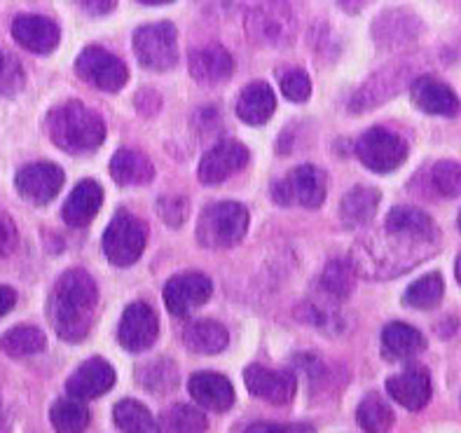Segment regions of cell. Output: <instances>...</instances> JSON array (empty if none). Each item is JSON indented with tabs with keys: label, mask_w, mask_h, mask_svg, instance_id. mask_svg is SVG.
I'll use <instances>...</instances> for the list:
<instances>
[{
	"label": "cell",
	"mask_w": 461,
	"mask_h": 433,
	"mask_svg": "<svg viewBox=\"0 0 461 433\" xmlns=\"http://www.w3.org/2000/svg\"><path fill=\"white\" fill-rule=\"evenodd\" d=\"M249 158V148L241 146L240 140H221L199 162V181L206 185L228 181L230 176L244 169Z\"/></svg>",
	"instance_id": "obj_12"
},
{
	"label": "cell",
	"mask_w": 461,
	"mask_h": 433,
	"mask_svg": "<svg viewBox=\"0 0 461 433\" xmlns=\"http://www.w3.org/2000/svg\"><path fill=\"white\" fill-rule=\"evenodd\" d=\"M139 382L152 393H167L178 384V370L169 358H152L139 368Z\"/></svg>",
	"instance_id": "obj_33"
},
{
	"label": "cell",
	"mask_w": 461,
	"mask_h": 433,
	"mask_svg": "<svg viewBox=\"0 0 461 433\" xmlns=\"http://www.w3.org/2000/svg\"><path fill=\"white\" fill-rule=\"evenodd\" d=\"M272 197L284 206L300 204L304 209H319L326 199V176L314 164H303L275 183Z\"/></svg>",
	"instance_id": "obj_7"
},
{
	"label": "cell",
	"mask_w": 461,
	"mask_h": 433,
	"mask_svg": "<svg viewBox=\"0 0 461 433\" xmlns=\"http://www.w3.org/2000/svg\"><path fill=\"white\" fill-rule=\"evenodd\" d=\"M357 419L366 433H386L393 427V410L380 393H368L358 403Z\"/></svg>",
	"instance_id": "obj_28"
},
{
	"label": "cell",
	"mask_w": 461,
	"mask_h": 433,
	"mask_svg": "<svg viewBox=\"0 0 461 433\" xmlns=\"http://www.w3.org/2000/svg\"><path fill=\"white\" fill-rule=\"evenodd\" d=\"M190 396L202 408L213 412H225L234 403V386L221 373H197L190 377Z\"/></svg>",
	"instance_id": "obj_19"
},
{
	"label": "cell",
	"mask_w": 461,
	"mask_h": 433,
	"mask_svg": "<svg viewBox=\"0 0 461 433\" xmlns=\"http://www.w3.org/2000/svg\"><path fill=\"white\" fill-rule=\"evenodd\" d=\"M111 176L117 185H146L155 178V167L139 150H117L111 159Z\"/></svg>",
	"instance_id": "obj_25"
},
{
	"label": "cell",
	"mask_w": 461,
	"mask_h": 433,
	"mask_svg": "<svg viewBox=\"0 0 461 433\" xmlns=\"http://www.w3.org/2000/svg\"><path fill=\"white\" fill-rule=\"evenodd\" d=\"M148 241L146 222L129 211H117L111 225L104 232V253L117 267H129L140 257Z\"/></svg>",
	"instance_id": "obj_4"
},
{
	"label": "cell",
	"mask_w": 461,
	"mask_h": 433,
	"mask_svg": "<svg viewBox=\"0 0 461 433\" xmlns=\"http://www.w3.org/2000/svg\"><path fill=\"white\" fill-rule=\"evenodd\" d=\"M431 183L436 193L443 197H459L461 194V164L459 162H438L431 169Z\"/></svg>",
	"instance_id": "obj_36"
},
{
	"label": "cell",
	"mask_w": 461,
	"mask_h": 433,
	"mask_svg": "<svg viewBox=\"0 0 461 433\" xmlns=\"http://www.w3.org/2000/svg\"><path fill=\"white\" fill-rule=\"evenodd\" d=\"M459 228H461V213H459Z\"/></svg>",
	"instance_id": "obj_46"
},
{
	"label": "cell",
	"mask_w": 461,
	"mask_h": 433,
	"mask_svg": "<svg viewBox=\"0 0 461 433\" xmlns=\"http://www.w3.org/2000/svg\"><path fill=\"white\" fill-rule=\"evenodd\" d=\"M99 304V288L85 269H68L59 276L50 293L47 316L57 335L70 345H77L92 330Z\"/></svg>",
	"instance_id": "obj_1"
},
{
	"label": "cell",
	"mask_w": 461,
	"mask_h": 433,
	"mask_svg": "<svg viewBox=\"0 0 461 433\" xmlns=\"http://www.w3.org/2000/svg\"><path fill=\"white\" fill-rule=\"evenodd\" d=\"M82 7L87 12H94V14H105V12L115 10V3H111V0L108 3H82Z\"/></svg>",
	"instance_id": "obj_42"
},
{
	"label": "cell",
	"mask_w": 461,
	"mask_h": 433,
	"mask_svg": "<svg viewBox=\"0 0 461 433\" xmlns=\"http://www.w3.org/2000/svg\"><path fill=\"white\" fill-rule=\"evenodd\" d=\"M249 230V211L240 202H218L202 211L197 222V241L204 248H230L244 239Z\"/></svg>",
	"instance_id": "obj_3"
},
{
	"label": "cell",
	"mask_w": 461,
	"mask_h": 433,
	"mask_svg": "<svg viewBox=\"0 0 461 433\" xmlns=\"http://www.w3.org/2000/svg\"><path fill=\"white\" fill-rule=\"evenodd\" d=\"M357 155L375 174H389L408 158V143L389 129L373 127L357 140Z\"/></svg>",
	"instance_id": "obj_6"
},
{
	"label": "cell",
	"mask_w": 461,
	"mask_h": 433,
	"mask_svg": "<svg viewBox=\"0 0 461 433\" xmlns=\"http://www.w3.org/2000/svg\"><path fill=\"white\" fill-rule=\"evenodd\" d=\"M101 204H104V190L99 183L82 181L73 187V193L66 199L61 216L70 228H85L99 213Z\"/></svg>",
	"instance_id": "obj_20"
},
{
	"label": "cell",
	"mask_w": 461,
	"mask_h": 433,
	"mask_svg": "<svg viewBox=\"0 0 461 433\" xmlns=\"http://www.w3.org/2000/svg\"><path fill=\"white\" fill-rule=\"evenodd\" d=\"M115 427L124 433H152L155 431V417L146 405H140L134 398H124L113 410Z\"/></svg>",
	"instance_id": "obj_31"
},
{
	"label": "cell",
	"mask_w": 461,
	"mask_h": 433,
	"mask_svg": "<svg viewBox=\"0 0 461 433\" xmlns=\"http://www.w3.org/2000/svg\"><path fill=\"white\" fill-rule=\"evenodd\" d=\"M228 330L211 319L187 323L185 333H183V342L194 354H218L228 347Z\"/></svg>",
	"instance_id": "obj_27"
},
{
	"label": "cell",
	"mask_w": 461,
	"mask_h": 433,
	"mask_svg": "<svg viewBox=\"0 0 461 433\" xmlns=\"http://www.w3.org/2000/svg\"><path fill=\"white\" fill-rule=\"evenodd\" d=\"M427 349V339L417 328L393 321L382 330V356L389 363L408 361Z\"/></svg>",
	"instance_id": "obj_21"
},
{
	"label": "cell",
	"mask_w": 461,
	"mask_h": 433,
	"mask_svg": "<svg viewBox=\"0 0 461 433\" xmlns=\"http://www.w3.org/2000/svg\"><path fill=\"white\" fill-rule=\"evenodd\" d=\"M14 185L23 199H29L33 204H47L57 197L64 185V171L52 162L26 164L23 169H19Z\"/></svg>",
	"instance_id": "obj_13"
},
{
	"label": "cell",
	"mask_w": 461,
	"mask_h": 433,
	"mask_svg": "<svg viewBox=\"0 0 461 433\" xmlns=\"http://www.w3.org/2000/svg\"><path fill=\"white\" fill-rule=\"evenodd\" d=\"M244 433H316L310 424H269V421H258Z\"/></svg>",
	"instance_id": "obj_40"
},
{
	"label": "cell",
	"mask_w": 461,
	"mask_h": 433,
	"mask_svg": "<svg viewBox=\"0 0 461 433\" xmlns=\"http://www.w3.org/2000/svg\"><path fill=\"white\" fill-rule=\"evenodd\" d=\"M213 293V284L209 276L199 272H183L167 281L164 286V304L174 316H190L194 310H199Z\"/></svg>",
	"instance_id": "obj_10"
},
{
	"label": "cell",
	"mask_w": 461,
	"mask_h": 433,
	"mask_svg": "<svg viewBox=\"0 0 461 433\" xmlns=\"http://www.w3.org/2000/svg\"><path fill=\"white\" fill-rule=\"evenodd\" d=\"M115 384V370L108 361L104 358H89L70 374L66 382V392L70 398L77 401H92V398L104 396L105 392H111V386Z\"/></svg>",
	"instance_id": "obj_15"
},
{
	"label": "cell",
	"mask_w": 461,
	"mask_h": 433,
	"mask_svg": "<svg viewBox=\"0 0 461 433\" xmlns=\"http://www.w3.org/2000/svg\"><path fill=\"white\" fill-rule=\"evenodd\" d=\"M389 396L408 410H421L431 398V377L424 368H408L386 382Z\"/></svg>",
	"instance_id": "obj_17"
},
{
	"label": "cell",
	"mask_w": 461,
	"mask_h": 433,
	"mask_svg": "<svg viewBox=\"0 0 461 433\" xmlns=\"http://www.w3.org/2000/svg\"><path fill=\"white\" fill-rule=\"evenodd\" d=\"M47 347V339L42 330L33 326H17L7 330L3 338H0V349L10 354L14 358L22 356H33V354H41Z\"/></svg>",
	"instance_id": "obj_30"
},
{
	"label": "cell",
	"mask_w": 461,
	"mask_h": 433,
	"mask_svg": "<svg viewBox=\"0 0 461 433\" xmlns=\"http://www.w3.org/2000/svg\"><path fill=\"white\" fill-rule=\"evenodd\" d=\"M47 134L57 148L73 155L92 152L105 140V122L80 101H64L47 113Z\"/></svg>",
	"instance_id": "obj_2"
},
{
	"label": "cell",
	"mask_w": 461,
	"mask_h": 433,
	"mask_svg": "<svg viewBox=\"0 0 461 433\" xmlns=\"http://www.w3.org/2000/svg\"><path fill=\"white\" fill-rule=\"evenodd\" d=\"M17 225H14V221L7 216L5 211H0V257L10 256L17 248Z\"/></svg>",
	"instance_id": "obj_39"
},
{
	"label": "cell",
	"mask_w": 461,
	"mask_h": 433,
	"mask_svg": "<svg viewBox=\"0 0 461 433\" xmlns=\"http://www.w3.org/2000/svg\"><path fill=\"white\" fill-rule=\"evenodd\" d=\"M443 276H440L438 272H431V275L417 279L415 284L405 291L403 300L408 307H415V310H433V307L443 300Z\"/></svg>",
	"instance_id": "obj_32"
},
{
	"label": "cell",
	"mask_w": 461,
	"mask_h": 433,
	"mask_svg": "<svg viewBox=\"0 0 461 433\" xmlns=\"http://www.w3.org/2000/svg\"><path fill=\"white\" fill-rule=\"evenodd\" d=\"M380 190L377 187H366L357 185L354 190L342 197V221L349 225V228H361L366 222H370L377 213V206H380Z\"/></svg>",
	"instance_id": "obj_26"
},
{
	"label": "cell",
	"mask_w": 461,
	"mask_h": 433,
	"mask_svg": "<svg viewBox=\"0 0 461 433\" xmlns=\"http://www.w3.org/2000/svg\"><path fill=\"white\" fill-rule=\"evenodd\" d=\"M0 433H10V421H7L5 410H3V403H0Z\"/></svg>",
	"instance_id": "obj_43"
},
{
	"label": "cell",
	"mask_w": 461,
	"mask_h": 433,
	"mask_svg": "<svg viewBox=\"0 0 461 433\" xmlns=\"http://www.w3.org/2000/svg\"><path fill=\"white\" fill-rule=\"evenodd\" d=\"M281 92L293 104H303V101L310 99L312 94V80L310 76L300 68H293L288 73H284L281 77Z\"/></svg>",
	"instance_id": "obj_37"
},
{
	"label": "cell",
	"mask_w": 461,
	"mask_h": 433,
	"mask_svg": "<svg viewBox=\"0 0 461 433\" xmlns=\"http://www.w3.org/2000/svg\"><path fill=\"white\" fill-rule=\"evenodd\" d=\"M246 29H249L251 41H256L258 45L279 47L286 45L288 38H293L295 17L284 3H263L249 12Z\"/></svg>",
	"instance_id": "obj_8"
},
{
	"label": "cell",
	"mask_w": 461,
	"mask_h": 433,
	"mask_svg": "<svg viewBox=\"0 0 461 433\" xmlns=\"http://www.w3.org/2000/svg\"><path fill=\"white\" fill-rule=\"evenodd\" d=\"M164 421L171 433H204L206 417L193 405H174L164 415Z\"/></svg>",
	"instance_id": "obj_35"
},
{
	"label": "cell",
	"mask_w": 461,
	"mask_h": 433,
	"mask_svg": "<svg viewBox=\"0 0 461 433\" xmlns=\"http://www.w3.org/2000/svg\"><path fill=\"white\" fill-rule=\"evenodd\" d=\"M77 76L104 92H120L127 85V66L104 47H85L76 61Z\"/></svg>",
	"instance_id": "obj_9"
},
{
	"label": "cell",
	"mask_w": 461,
	"mask_h": 433,
	"mask_svg": "<svg viewBox=\"0 0 461 433\" xmlns=\"http://www.w3.org/2000/svg\"><path fill=\"white\" fill-rule=\"evenodd\" d=\"M50 419L57 433H82L89 424V410L77 398H59L50 410Z\"/></svg>",
	"instance_id": "obj_29"
},
{
	"label": "cell",
	"mask_w": 461,
	"mask_h": 433,
	"mask_svg": "<svg viewBox=\"0 0 461 433\" xmlns=\"http://www.w3.org/2000/svg\"><path fill=\"white\" fill-rule=\"evenodd\" d=\"M159 213L169 225H181L187 218V202L183 197H164L159 199Z\"/></svg>",
	"instance_id": "obj_38"
},
{
	"label": "cell",
	"mask_w": 461,
	"mask_h": 433,
	"mask_svg": "<svg viewBox=\"0 0 461 433\" xmlns=\"http://www.w3.org/2000/svg\"><path fill=\"white\" fill-rule=\"evenodd\" d=\"M246 389L267 403L286 405L295 396V377L288 370H269L265 365H249L244 370Z\"/></svg>",
	"instance_id": "obj_14"
},
{
	"label": "cell",
	"mask_w": 461,
	"mask_h": 433,
	"mask_svg": "<svg viewBox=\"0 0 461 433\" xmlns=\"http://www.w3.org/2000/svg\"><path fill=\"white\" fill-rule=\"evenodd\" d=\"M455 275H456V281H459V284H461V253H459V257H456V265H455Z\"/></svg>",
	"instance_id": "obj_44"
},
{
	"label": "cell",
	"mask_w": 461,
	"mask_h": 433,
	"mask_svg": "<svg viewBox=\"0 0 461 433\" xmlns=\"http://www.w3.org/2000/svg\"><path fill=\"white\" fill-rule=\"evenodd\" d=\"M134 52L139 61L150 70H169L178 61V33L171 22L140 26L134 33Z\"/></svg>",
	"instance_id": "obj_5"
},
{
	"label": "cell",
	"mask_w": 461,
	"mask_h": 433,
	"mask_svg": "<svg viewBox=\"0 0 461 433\" xmlns=\"http://www.w3.org/2000/svg\"><path fill=\"white\" fill-rule=\"evenodd\" d=\"M386 230L401 239H415V241H433L438 237L436 222L424 211L412 209V206H396L389 211L386 216Z\"/></svg>",
	"instance_id": "obj_23"
},
{
	"label": "cell",
	"mask_w": 461,
	"mask_h": 433,
	"mask_svg": "<svg viewBox=\"0 0 461 433\" xmlns=\"http://www.w3.org/2000/svg\"><path fill=\"white\" fill-rule=\"evenodd\" d=\"M12 35L19 45L35 54H50L59 45V26L41 14H22L14 19Z\"/></svg>",
	"instance_id": "obj_16"
},
{
	"label": "cell",
	"mask_w": 461,
	"mask_h": 433,
	"mask_svg": "<svg viewBox=\"0 0 461 433\" xmlns=\"http://www.w3.org/2000/svg\"><path fill=\"white\" fill-rule=\"evenodd\" d=\"M276 108L275 89L269 87L267 82L258 80L246 85L237 101V115L244 120L246 124H265L272 117Z\"/></svg>",
	"instance_id": "obj_24"
},
{
	"label": "cell",
	"mask_w": 461,
	"mask_h": 433,
	"mask_svg": "<svg viewBox=\"0 0 461 433\" xmlns=\"http://www.w3.org/2000/svg\"><path fill=\"white\" fill-rule=\"evenodd\" d=\"M321 284L330 295L335 298H347L354 291V267L347 260H333L323 269Z\"/></svg>",
	"instance_id": "obj_34"
},
{
	"label": "cell",
	"mask_w": 461,
	"mask_h": 433,
	"mask_svg": "<svg viewBox=\"0 0 461 433\" xmlns=\"http://www.w3.org/2000/svg\"><path fill=\"white\" fill-rule=\"evenodd\" d=\"M412 101H415L417 108H421L429 115L452 117L461 108L456 94L445 82L431 76L417 77L415 85H412Z\"/></svg>",
	"instance_id": "obj_18"
},
{
	"label": "cell",
	"mask_w": 461,
	"mask_h": 433,
	"mask_svg": "<svg viewBox=\"0 0 461 433\" xmlns=\"http://www.w3.org/2000/svg\"><path fill=\"white\" fill-rule=\"evenodd\" d=\"M14 302H17V293L10 286H0V316H5L14 307Z\"/></svg>",
	"instance_id": "obj_41"
},
{
	"label": "cell",
	"mask_w": 461,
	"mask_h": 433,
	"mask_svg": "<svg viewBox=\"0 0 461 433\" xmlns=\"http://www.w3.org/2000/svg\"><path fill=\"white\" fill-rule=\"evenodd\" d=\"M5 76V57H3V52H0V77Z\"/></svg>",
	"instance_id": "obj_45"
},
{
	"label": "cell",
	"mask_w": 461,
	"mask_h": 433,
	"mask_svg": "<svg viewBox=\"0 0 461 433\" xmlns=\"http://www.w3.org/2000/svg\"><path fill=\"white\" fill-rule=\"evenodd\" d=\"M159 335V321L158 314L152 311L150 304L146 302H131L124 310L122 321L117 328V338L120 345L127 351H146L155 345V339Z\"/></svg>",
	"instance_id": "obj_11"
},
{
	"label": "cell",
	"mask_w": 461,
	"mask_h": 433,
	"mask_svg": "<svg viewBox=\"0 0 461 433\" xmlns=\"http://www.w3.org/2000/svg\"><path fill=\"white\" fill-rule=\"evenodd\" d=\"M190 73L199 82H222L234 73L232 54L222 45H206L190 52Z\"/></svg>",
	"instance_id": "obj_22"
}]
</instances>
